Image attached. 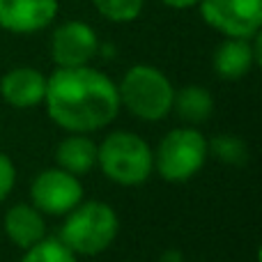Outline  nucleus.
<instances>
[{"mask_svg": "<svg viewBox=\"0 0 262 262\" xmlns=\"http://www.w3.org/2000/svg\"><path fill=\"white\" fill-rule=\"evenodd\" d=\"M44 104L49 118L69 134H92L108 127L122 108L118 83L90 64L55 69L46 78Z\"/></svg>", "mask_w": 262, "mask_h": 262, "instance_id": "f257e3e1", "label": "nucleus"}, {"mask_svg": "<svg viewBox=\"0 0 262 262\" xmlns=\"http://www.w3.org/2000/svg\"><path fill=\"white\" fill-rule=\"evenodd\" d=\"M120 232L118 212L104 200L78 203L72 212L64 214V223L58 239L74 255H99L115 242Z\"/></svg>", "mask_w": 262, "mask_h": 262, "instance_id": "f03ea898", "label": "nucleus"}, {"mask_svg": "<svg viewBox=\"0 0 262 262\" xmlns=\"http://www.w3.org/2000/svg\"><path fill=\"white\" fill-rule=\"evenodd\" d=\"M120 106L143 122H159L172 111L175 88L161 69L152 64H134L118 83Z\"/></svg>", "mask_w": 262, "mask_h": 262, "instance_id": "7ed1b4c3", "label": "nucleus"}, {"mask_svg": "<svg viewBox=\"0 0 262 262\" xmlns=\"http://www.w3.org/2000/svg\"><path fill=\"white\" fill-rule=\"evenodd\" d=\"M97 163L111 182L138 186L154 170V152L147 140L134 131H113L97 145Z\"/></svg>", "mask_w": 262, "mask_h": 262, "instance_id": "20e7f679", "label": "nucleus"}, {"mask_svg": "<svg viewBox=\"0 0 262 262\" xmlns=\"http://www.w3.org/2000/svg\"><path fill=\"white\" fill-rule=\"evenodd\" d=\"M207 161V138L198 127H175L154 149V170L166 182H189Z\"/></svg>", "mask_w": 262, "mask_h": 262, "instance_id": "39448f33", "label": "nucleus"}, {"mask_svg": "<svg viewBox=\"0 0 262 262\" xmlns=\"http://www.w3.org/2000/svg\"><path fill=\"white\" fill-rule=\"evenodd\" d=\"M200 16L223 37L251 39L262 28V0H200Z\"/></svg>", "mask_w": 262, "mask_h": 262, "instance_id": "423d86ee", "label": "nucleus"}, {"mask_svg": "<svg viewBox=\"0 0 262 262\" xmlns=\"http://www.w3.org/2000/svg\"><path fill=\"white\" fill-rule=\"evenodd\" d=\"M30 200L41 214L64 216L83 200V184L76 175L62 168H46L32 180Z\"/></svg>", "mask_w": 262, "mask_h": 262, "instance_id": "0eeeda50", "label": "nucleus"}, {"mask_svg": "<svg viewBox=\"0 0 262 262\" xmlns=\"http://www.w3.org/2000/svg\"><path fill=\"white\" fill-rule=\"evenodd\" d=\"M99 53V37L85 21H64L51 35V58L58 67H83Z\"/></svg>", "mask_w": 262, "mask_h": 262, "instance_id": "6e6552de", "label": "nucleus"}, {"mask_svg": "<svg viewBox=\"0 0 262 262\" xmlns=\"http://www.w3.org/2000/svg\"><path fill=\"white\" fill-rule=\"evenodd\" d=\"M60 12L58 0H0V28L12 35H35Z\"/></svg>", "mask_w": 262, "mask_h": 262, "instance_id": "1a4fd4ad", "label": "nucleus"}, {"mask_svg": "<svg viewBox=\"0 0 262 262\" xmlns=\"http://www.w3.org/2000/svg\"><path fill=\"white\" fill-rule=\"evenodd\" d=\"M214 72L223 81H239L255 64H260V32L251 39L226 37L214 51Z\"/></svg>", "mask_w": 262, "mask_h": 262, "instance_id": "9d476101", "label": "nucleus"}, {"mask_svg": "<svg viewBox=\"0 0 262 262\" xmlns=\"http://www.w3.org/2000/svg\"><path fill=\"white\" fill-rule=\"evenodd\" d=\"M46 78L35 67H14L0 78V97L14 108H35L44 104Z\"/></svg>", "mask_w": 262, "mask_h": 262, "instance_id": "9b49d317", "label": "nucleus"}, {"mask_svg": "<svg viewBox=\"0 0 262 262\" xmlns=\"http://www.w3.org/2000/svg\"><path fill=\"white\" fill-rule=\"evenodd\" d=\"M3 228H5V235L9 237V242L23 251L30 249L32 244H37L39 239L46 237L44 214L35 205H28V203H18L14 207H9L7 214H5Z\"/></svg>", "mask_w": 262, "mask_h": 262, "instance_id": "f8f14e48", "label": "nucleus"}, {"mask_svg": "<svg viewBox=\"0 0 262 262\" xmlns=\"http://www.w3.org/2000/svg\"><path fill=\"white\" fill-rule=\"evenodd\" d=\"M55 163L76 177L85 175L97 166V143L90 134H69L55 147Z\"/></svg>", "mask_w": 262, "mask_h": 262, "instance_id": "ddd939ff", "label": "nucleus"}, {"mask_svg": "<svg viewBox=\"0 0 262 262\" xmlns=\"http://www.w3.org/2000/svg\"><path fill=\"white\" fill-rule=\"evenodd\" d=\"M172 111L180 115V120L189 127L207 122L214 113V97L207 88L200 85H186L182 90H175L172 99Z\"/></svg>", "mask_w": 262, "mask_h": 262, "instance_id": "4468645a", "label": "nucleus"}, {"mask_svg": "<svg viewBox=\"0 0 262 262\" xmlns=\"http://www.w3.org/2000/svg\"><path fill=\"white\" fill-rule=\"evenodd\" d=\"M207 152H212L219 161L230 163V166H242L249 161V147L246 143L235 134H219L207 143Z\"/></svg>", "mask_w": 262, "mask_h": 262, "instance_id": "2eb2a0df", "label": "nucleus"}, {"mask_svg": "<svg viewBox=\"0 0 262 262\" xmlns=\"http://www.w3.org/2000/svg\"><path fill=\"white\" fill-rule=\"evenodd\" d=\"M21 262H78V255H74L60 239L44 237L30 249H26Z\"/></svg>", "mask_w": 262, "mask_h": 262, "instance_id": "dca6fc26", "label": "nucleus"}, {"mask_svg": "<svg viewBox=\"0 0 262 262\" xmlns=\"http://www.w3.org/2000/svg\"><path fill=\"white\" fill-rule=\"evenodd\" d=\"M95 9L111 23H131L143 14L145 0H92Z\"/></svg>", "mask_w": 262, "mask_h": 262, "instance_id": "f3484780", "label": "nucleus"}, {"mask_svg": "<svg viewBox=\"0 0 262 262\" xmlns=\"http://www.w3.org/2000/svg\"><path fill=\"white\" fill-rule=\"evenodd\" d=\"M14 184H16V168L7 154L0 152V203L12 193Z\"/></svg>", "mask_w": 262, "mask_h": 262, "instance_id": "a211bd4d", "label": "nucleus"}, {"mask_svg": "<svg viewBox=\"0 0 262 262\" xmlns=\"http://www.w3.org/2000/svg\"><path fill=\"white\" fill-rule=\"evenodd\" d=\"M161 3L172 9H189V7H198L200 0H161Z\"/></svg>", "mask_w": 262, "mask_h": 262, "instance_id": "6ab92c4d", "label": "nucleus"}, {"mask_svg": "<svg viewBox=\"0 0 262 262\" xmlns=\"http://www.w3.org/2000/svg\"><path fill=\"white\" fill-rule=\"evenodd\" d=\"M159 262H184V255H182L180 249H166L161 253Z\"/></svg>", "mask_w": 262, "mask_h": 262, "instance_id": "aec40b11", "label": "nucleus"}]
</instances>
